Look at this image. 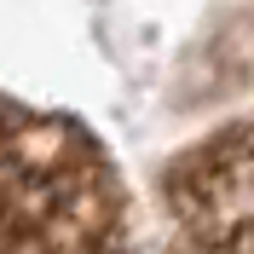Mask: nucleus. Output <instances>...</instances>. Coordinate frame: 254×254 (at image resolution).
I'll return each instance as SVG.
<instances>
[{"mask_svg":"<svg viewBox=\"0 0 254 254\" xmlns=\"http://www.w3.org/2000/svg\"><path fill=\"white\" fill-rule=\"evenodd\" d=\"M168 208L185 243L254 249V122L185 150L168 174Z\"/></svg>","mask_w":254,"mask_h":254,"instance_id":"nucleus-2","label":"nucleus"},{"mask_svg":"<svg viewBox=\"0 0 254 254\" xmlns=\"http://www.w3.org/2000/svg\"><path fill=\"white\" fill-rule=\"evenodd\" d=\"M122 185L81 127L0 98V249L122 243Z\"/></svg>","mask_w":254,"mask_h":254,"instance_id":"nucleus-1","label":"nucleus"}]
</instances>
